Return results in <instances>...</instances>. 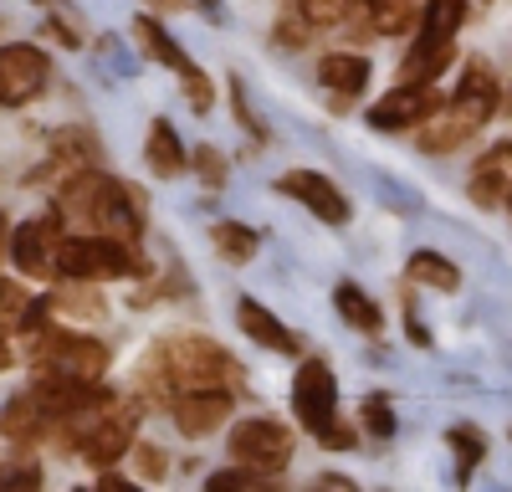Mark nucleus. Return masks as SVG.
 <instances>
[{
  "label": "nucleus",
  "instance_id": "nucleus-1",
  "mask_svg": "<svg viewBox=\"0 0 512 492\" xmlns=\"http://www.w3.org/2000/svg\"><path fill=\"white\" fill-rule=\"evenodd\" d=\"M57 221H72L77 231L113 236V241H139L144 226V195L134 185H118L113 175L82 170L57 195Z\"/></svg>",
  "mask_w": 512,
  "mask_h": 492
},
{
  "label": "nucleus",
  "instance_id": "nucleus-2",
  "mask_svg": "<svg viewBox=\"0 0 512 492\" xmlns=\"http://www.w3.org/2000/svg\"><path fill=\"white\" fill-rule=\"evenodd\" d=\"M497 103H502L497 77L487 72V62H472V67H466V77H461V88H456V98H451V108L446 113L436 108L431 118L420 123V149H431V154L461 149L497 113Z\"/></svg>",
  "mask_w": 512,
  "mask_h": 492
},
{
  "label": "nucleus",
  "instance_id": "nucleus-3",
  "mask_svg": "<svg viewBox=\"0 0 512 492\" xmlns=\"http://www.w3.org/2000/svg\"><path fill=\"white\" fill-rule=\"evenodd\" d=\"M292 405H297L303 431H313L323 446H338V451L354 446V431L338 421V380H333V369L323 359L297 364V375H292Z\"/></svg>",
  "mask_w": 512,
  "mask_h": 492
},
{
  "label": "nucleus",
  "instance_id": "nucleus-4",
  "mask_svg": "<svg viewBox=\"0 0 512 492\" xmlns=\"http://www.w3.org/2000/svg\"><path fill=\"white\" fill-rule=\"evenodd\" d=\"M31 364H41V375H62V380H103L108 369V344L88 334H67V328H31Z\"/></svg>",
  "mask_w": 512,
  "mask_h": 492
},
{
  "label": "nucleus",
  "instance_id": "nucleus-5",
  "mask_svg": "<svg viewBox=\"0 0 512 492\" xmlns=\"http://www.w3.org/2000/svg\"><path fill=\"white\" fill-rule=\"evenodd\" d=\"M159 369L175 390H226L236 380V359L210 339H169L159 349Z\"/></svg>",
  "mask_w": 512,
  "mask_h": 492
},
{
  "label": "nucleus",
  "instance_id": "nucleus-6",
  "mask_svg": "<svg viewBox=\"0 0 512 492\" xmlns=\"http://www.w3.org/2000/svg\"><path fill=\"white\" fill-rule=\"evenodd\" d=\"M57 272L72 282H98V277H128L139 272V252L134 241H113V236H67L57 241Z\"/></svg>",
  "mask_w": 512,
  "mask_h": 492
},
{
  "label": "nucleus",
  "instance_id": "nucleus-7",
  "mask_svg": "<svg viewBox=\"0 0 512 492\" xmlns=\"http://www.w3.org/2000/svg\"><path fill=\"white\" fill-rule=\"evenodd\" d=\"M231 457H236L241 467H251V472L272 477V472H282V467L292 462V431L277 426V421H267V416L241 421V426L231 431Z\"/></svg>",
  "mask_w": 512,
  "mask_h": 492
},
{
  "label": "nucleus",
  "instance_id": "nucleus-8",
  "mask_svg": "<svg viewBox=\"0 0 512 492\" xmlns=\"http://www.w3.org/2000/svg\"><path fill=\"white\" fill-rule=\"evenodd\" d=\"M134 41H139V52H144V57H154V62H164V67H175V72H180L185 98H190L195 113H210V103H216V93H210V77H205V72L175 47V41L164 36V26H159L154 16H139V21H134Z\"/></svg>",
  "mask_w": 512,
  "mask_h": 492
},
{
  "label": "nucleus",
  "instance_id": "nucleus-9",
  "mask_svg": "<svg viewBox=\"0 0 512 492\" xmlns=\"http://www.w3.org/2000/svg\"><path fill=\"white\" fill-rule=\"evenodd\" d=\"M47 77H52V62H47L41 47H26V41L0 47V103L6 108L31 103L41 88H47Z\"/></svg>",
  "mask_w": 512,
  "mask_h": 492
},
{
  "label": "nucleus",
  "instance_id": "nucleus-10",
  "mask_svg": "<svg viewBox=\"0 0 512 492\" xmlns=\"http://www.w3.org/2000/svg\"><path fill=\"white\" fill-rule=\"evenodd\" d=\"M134 421H139V410L134 405H118L108 400V410L98 416V426L82 436V457H88L93 467H113L118 457H128V446H134Z\"/></svg>",
  "mask_w": 512,
  "mask_h": 492
},
{
  "label": "nucleus",
  "instance_id": "nucleus-11",
  "mask_svg": "<svg viewBox=\"0 0 512 492\" xmlns=\"http://www.w3.org/2000/svg\"><path fill=\"white\" fill-rule=\"evenodd\" d=\"M277 190L292 195V200H303L308 211H313L318 221H328V226H344V221H349L344 190H338L328 175H318V170H287V175L277 180Z\"/></svg>",
  "mask_w": 512,
  "mask_h": 492
},
{
  "label": "nucleus",
  "instance_id": "nucleus-12",
  "mask_svg": "<svg viewBox=\"0 0 512 492\" xmlns=\"http://www.w3.org/2000/svg\"><path fill=\"white\" fill-rule=\"evenodd\" d=\"M57 241H62V221L57 216H41V221H26L16 236H11V257L26 277H52L57 272Z\"/></svg>",
  "mask_w": 512,
  "mask_h": 492
},
{
  "label": "nucleus",
  "instance_id": "nucleus-13",
  "mask_svg": "<svg viewBox=\"0 0 512 492\" xmlns=\"http://www.w3.org/2000/svg\"><path fill=\"white\" fill-rule=\"evenodd\" d=\"M441 103H436V93L431 88H415V82H400L395 93H384L374 108H369V123L374 129H384V134H395V129H410V123H425Z\"/></svg>",
  "mask_w": 512,
  "mask_h": 492
},
{
  "label": "nucleus",
  "instance_id": "nucleus-14",
  "mask_svg": "<svg viewBox=\"0 0 512 492\" xmlns=\"http://www.w3.org/2000/svg\"><path fill=\"white\" fill-rule=\"evenodd\" d=\"M231 416V390H180L175 400V426L185 436H210Z\"/></svg>",
  "mask_w": 512,
  "mask_h": 492
},
{
  "label": "nucleus",
  "instance_id": "nucleus-15",
  "mask_svg": "<svg viewBox=\"0 0 512 492\" xmlns=\"http://www.w3.org/2000/svg\"><path fill=\"white\" fill-rule=\"evenodd\" d=\"M456 47H451V36H436V31H425L420 36V47H410V57L400 62V82H415V88H431V82L451 67Z\"/></svg>",
  "mask_w": 512,
  "mask_h": 492
},
{
  "label": "nucleus",
  "instance_id": "nucleus-16",
  "mask_svg": "<svg viewBox=\"0 0 512 492\" xmlns=\"http://www.w3.org/2000/svg\"><path fill=\"white\" fill-rule=\"evenodd\" d=\"M236 323H241V334L256 339L262 349H272V354H297V339L282 328V318H277L272 308H262L256 298H241V303H236Z\"/></svg>",
  "mask_w": 512,
  "mask_h": 492
},
{
  "label": "nucleus",
  "instance_id": "nucleus-17",
  "mask_svg": "<svg viewBox=\"0 0 512 492\" xmlns=\"http://www.w3.org/2000/svg\"><path fill=\"white\" fill-rule=\"evenodd\" d=\"M144 159H149V170H154L159 180H175V175L190 170L185 144H180V134H175V123H169V118H154V123H149V149H144Z\"/></svg>",
  "mask_w": 512,
  "mask_h": 492
},
{
  "label": "nucleus",
  "instance_id": "nucleus-18",
  "mask_svg": "<svg viewBox=\"0 0 512 492\" xmlns=\"http://www.w3.org/2000/svg\"><path fill=\"white\" fill-rule=\"evenodd\" d=\"M47 318V303H36L21 282H0V334H31Z\"/></svg>",
  "mask_w": 512,
  "mask_h": 492
},
{
  "label": "nucleus",
  "instance_id": "nucleus-19",
  "mask_svg": "<svg viewBox=\"0 0 512 492\" xmlns=\"http://www.w3.org/2000/svg\"><path fill=\"white\" fill-rule=\"evenodd\" d=\"M318 77H323V88L338 93V98H354L364 93V82H369V62L359 52H328L318 62Z\"/></svg>",
  "mask_w": 512,
  "mask_h": 492
},
{
  "label": "nucleus",
  "instance_id": "nucleus-20",
  "mask_svg": "<svg viewBox=\"0 0 512 492\" xmlns=\"http://www.w3.org/2000/svg\"><path fill=\"white\" fill-rule=\"evenodd\" d=\"M333 308H338V318H344L349 328H359V334H379V323H384L379 303L364 293L359 282H338L333 287Z\"/></svg>",
  "mask_w": 512,
  "mask_h": 492
},
{
  "label": "nucleus",
  "instance_id": "nucleus-21",
  "mask_svg": "<svg viewBox=\"0 0 512 492\" xmlns=\"http://www.w3.org/2000/svg\"><path fill=\"white\" fill-rule=\"evenodd\" d=\"M41 426H47V410L36 405V395H16L0 405V436H11V441H36Z\"/></svg>",
  "mask_w": 512,
  "mask_h": 492
},
{
  "label": "nucleus",
  "instance_id": "nucleus-22",
  "mask_svg": "<svg viewBox=\"0 0 512 492\" xmlns=\"http://www.w3.org/2000/svg\"><path fill=\"white\" fill-rule=\"evenodd\" d=\"M405 272H410V282L436 287V293H456V287H461V267L451 257H441V252H415Z\"/></svg>",
  "mask_w": 512,
  "mask_h": 492
},
{
  "label": "nucleus",
  "instance_id": "nucleus-23",
  "mask_svg": "<svg viewBox=\"0 0 512 492\" xmlns=\"http://www.w3.org/2000/svg\"><path fill=\"white\" fill-rule=\"evenodd\" d=\"M507 159H512V144H507V149H492V154L482 159V170L472 175V200L482 205V211H492V205L507 200V175H502Z\"/></svg>",
  "mask_w": 512,
  "mask_h": 492
},
{
  "label": "nucleus",
  "instance_id": "nucleus-24",
  "mask_svg": "<svg viewBox=\"0 0 512 492\" xmlns=\"http://www.w3.org/2000/svg\"><path fill=\"white\" fill-rule=\"evenodd\" d=\"M210 241H216V252L226 257V262H251L256 257V246H262V236H256L251 226H241V221H221L216 231H210Z\"/></svg>",
  "mask_w": 512,
  "mask_h": 492
},
{
  "label": "nucleus",
  "instance_id": "nucleus-25",
  "mask_svg": "<svg viewBox=\"0 0 512 492\" xmlns=\"http://www.w3.org/2000/svg\"><path fill=\"white\" fill-rule=\"evenodd\" d=\"M415 16H420L415 0H369V26H374L379 36H400V31H410Z\"/></svg>",
  "mask_w": 512,
  "mask_h": 492
},
{
  "label": "nucleus",
  "instance_id": "nucleus-26",
  "mask_svg": "<svg viewBox=\"0 0 512 492\" xmlns=\"http://www.w3.org/2000/svg\"><path fill=\"white\" fill-rule=\"evenodd\" d=\"M446 441L456 446V472H461V482H466V477L477 472V462L487 457V436H482L477 426H451Z\"/></svg>",
  "mask_w": 512,
  "mask_h": 492
},
{
  "label": "nucleus",
  "instance_id": "nucleus-27",
  "mask_svg": "<svg viewBox=\"0 0 512 492\" xmlns=\"http://www.w3.org/2000/svg\"><path fill=\"white\" fill-rule=\"evenodd\" d=\"M461 21H466V6H461V0H425V31L456 36Z\"/></svg>",
  "mask_w": 512,
  "mask_h": 492
},
{
  "label": "nucleus",
  "instance_id": "nucleus-28",
  "mask_svg": "<svg viewBox=\"0 0 512 492\" xmlns=\"http://www.w3.org/2000/svg\"><path fill=\"white\" fill-rule=\"evenodd\" d=\"M93 154H98V139H93V134H82V129L52 139V159H57V164H88Z\"/></svg>",
  "mask_w": 512,
  "mask_h": 492
},
{
  "label": "nucleus",
  "instance_id": "nucleus-29",
  "mask_svg": "<svg viewBox=\"0 0 512 492\" xmlns=\"http://www.w3.org/2000/svg\"><path fill=\"white\" fill-rule=\"evenodd\" d=\"M364 426H369V436H395V410H390V400L384 395H369L364 400Z\"/></svg>",
  "mask_w": 512,
  "mask_h": 492
},
{
  "label": "nucleus",
  "instance_id": "nucleus-30",
  "mask_svg": "<svg viewBox=\"0 0 512 492\" xmlns=\"http://www.w3.org/2000/svg\"><path fill=\"white\" fill-rule=\"evenodd\" d=\"M349 6L354 0H303V16H308V26H338L349 16Z\"/></svg>",
  "mask_w": 512,
  "mask_h": 492
},
{
  "label": "nucleus",
  "instance_id": "nucleus-31",
  "mask_svg": "<svg viewBox=\"0 0 512 492\" xmlns=\"http://www.w3.org/2000/svg\"><path fill=\"white\" fill-rule=\"evenodd\" d=\"M251 487H272L262 472H251V467H241V472H216L210 477V492H251Z\"/></svg>",
  "mask_w": 512,
  "mask_h": 492
},
{
  "label": "nucleus",
  "instance_id": "nucleus-32",
  "mask_svg": "<svg viewBox=\"0 0 512 492\" xmlns=\"http://www.w3.org/2000/svg\"><path fill=\"white\" fill-rule=\"evenodd\" d=\"M195 170H200V180H205L210 190H221V185H226V159H221L216 149H210V144H200V149H195Z\"/></svg>",
  "mask_w": 512,
  "mask_h": 492
},
{
  "label": "nucleus",
  "instance_id": "nucleus-33",
  "mask_svg": "<svg viewBox=\"0 0 512 492\" xmlns=\"http://www.w3.org/2000/svg\"><path fill=\"white\" fill-rule=\"evenodd\" d=\"M128 451H134V467H139V477H149V482H159V477H164V467H169V462H164V451L139 446V441L128 446Z\"/></svg>",
  "mask_w": 512,
  "mask_h": 492
},
{
  "label": "nucleus",
  "instance_id": "nucleus-34",
  "mask_svg": "<svg viewBox=\"0 0 512 492\" xmlns=\"http://www.w3.org/2000/svg\"><path fill=\"white\" fill-rule=\"evenodd\" d=\"M47 36H57L62 47H82V36H77V26H72V21H47Z\"/></svg>",
  "mask_w": 512,
  "mask_h": 492
},
{
  "label": "nucleus",
  "instance_id": "nucleus-35",
  "mask_svg": "<svg viewBox=\"0 0 512 492\" xmlns=\"http://www.w3.org/2000/svg\"><path fill=\"white\" fill-rule=\"evenodd\" d=\"M318 487H338V492H349L354 482H349V477H318Z\"/></svg>",
  "mask_w": 512,
  "mask_h": 492
},
{
  "label": "nucleus",
  "instance_id": "nucleus-36",
  "mask_svg": "<svg viewBox=\"0 0 512 492\" xmlns=\"http://www.w3.org/2000/svg\"><path fill=\"white\" fill-rule=\"evenodd\" d=\"M149 6H154V11H180L185 0H149Z\"/></svg>",
  "mask_w": 512,
  "mask_h": 492
},
{
  "label": "nucleus",
  "instance_id": "nucleus-37",
  "mask_svg": "<svg viewBox=\"0 0 512 492\" xmlns=\"http://www.w3.org/2000/svg\"><path fill=\"white\" fill-rule=\"evenodd\" d=\"M6 236H11V231H6V216H0V257H6Z\"/></svg>",
  "mask_w": 512,
  "mask_h": 492
},
{
  "label": "nucleus",
  "instance_id": "nucleus-38",
  "mask_svg": "<svg viewBox=\"0 0 512 492\" xmlns=\"http://www.w3.org/2000/svg\"><path fill=\"white\" fill-rule=\"evenodd\" d=\"M11 364V354H6V339H0V369H6Z\"/></svg>",
  "mask_w": 512,
  "mask_h": 492
},
{
  "label": "nucleus",
  "instance_id": "nucleus-39",
  "mask_svg": "<svg viewBox=\"0 0 512 492\" xmlns=\"http://www.w3.org/2000/svg\"><path fill=\"white\" fill-rule=\"evenodd\" d=\"M507 205H512V185H507Z\"/></svg>",
  "mask_w": 512,
  "mask_h": 492
},
{
  "label": "nucleus",
  "instance_id": "nucleus-40",
  "mask_svg": "<svg viewBox=\"0 0 512 492\" xmlns=\"http://www.w3.org/2000/svg\"><path fill=\"white\" fill-rule=\"evenodd\" d=\"M47 6H57V0H47Z\"/></svg>",
  "mask_w": 512,
  "mask_h": 492
}]
</instances>
